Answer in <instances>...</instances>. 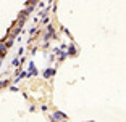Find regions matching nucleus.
Wrapping results in <instances>:
<instances>
[{
    "mask_svg": "<svg viewBox=\"0 0 126 122\" xmlns=\"http://www.w3.org/2000/svg\"><path fill=\"white\" fill-rule=\"evenodd\" d=\"M65 117H66V116H65V114H62V113H55L54 114V121H63Z\"/></svg>",
    "mask_w": 126,
    "mask_h": 122,
    "instance_id": "1",
    "label": "nucleus"
},
{
    "mask_svg": "<svg viewBox=\"0 0 126 122\" xmlns=\"http://www.w3.org/2000/svg\"><path fill=\"white\" fill-rule=\"evenodd\" d=\"M50 74H54V71H52V69H49V71H45V75H50Z\"/></svg>",
    "mask_w": 126,
    "mask_h": 122,
    "instance_id": "2",
    "label": "nucleus"
}]
</instances>
